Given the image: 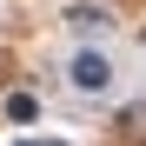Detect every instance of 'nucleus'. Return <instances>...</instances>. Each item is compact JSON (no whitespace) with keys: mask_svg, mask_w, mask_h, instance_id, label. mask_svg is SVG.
<instances>
[{"mask_svg":"<svg viewBox=\"0 0 146 146\" xmlns=\"http://www.w3.org/2000/svg\"><path fill=\"white\" fill-rule=\"evenodd\" d=\"M73 86H80V93H106V86H113V60L86 46V53L73 60Z\"/></svg>","mask_w":146,"mask_h":146,"instance_id":"1","label":"nucleus"},{"mask_svg":"<svg viewBox=\"0 0 146 146\" xmlns=\"http://www.w3.org/2000/svg\"><path fill=\"white\" fill-rule=\"evenodd\" d=\"M66 27H80V33H106V27H113V13H106V7H86V0H80V7H66Z\"/></svg>","mask_w":146,"mask_h":146,"instance_id":"2","label":"nucleus"},{"mask_svg":"<svg viewBox=\"0 0 146 146\" xmlns=\"http://www.w3.org/2000/svg\"><path fill=\"white\" fill-rule=\"evenodd\" d=\"M20 146H53V139H20Z\"/></svg>","mask_w":146,"mask_h":146,"instance_id":"3","label":"nucleus"}]
</instances>
